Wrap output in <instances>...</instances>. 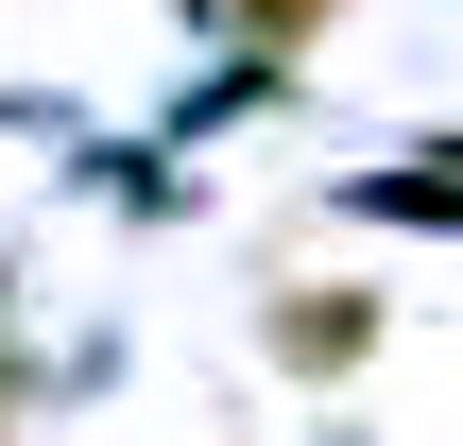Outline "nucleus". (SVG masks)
Instances as JSON below:
<instances>
[{
    "label": "nucleus",
    "instance_id": "nucleus-1",
    "mask_svg": "<svg viewBox=\"0 0 463 446\" xmlns=\"http://www.w3.org/2000/svg\"><path fill=\"white\" fill-rule=\"evenodd\" d=\"M275 361L292 378H361L378 361V292H344V275L326 292H275Z\"/></svg>",
    "mask_w": 463,
    "mask_h": 446
},
{
    "label": "nucleus",
    "instance_id": "nucleus-2",
    "mask_svg": "<svg viewBox=\"0 0 463 446\" xmlns=\"http://www.w3.org/2000/svg\"><path fill=\"white\" fill-rule=\"evenodd\" d=\"M223 17H241V34H275V52H292V34H326V17H344V0H223Z\"/></svg>",
    "mask_w": 463,
    "mask_h": 446
},
{
    "label": "nucleus",
    "instance_id": "nucleus-3",
    "mask_svg": "<svg viewBox=\"0 0 463 446\" xmlns=\"http://www.w3.org/2000/svg\"><path fill=\"white\" fill-rule=\"evenodd\" d=\"M0 413H17V361H0Z\"/></svg>",
    "mask_w": 463,
    "mask_h": 446
}]
</instances>
